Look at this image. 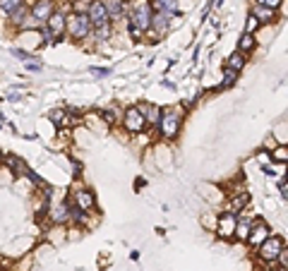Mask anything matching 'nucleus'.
<instances>
[{"label":"nucleus","instance_id":"412c9836","mask_svg":"<svg viewBox=\"0 0 288 271\" xmlns=\"http://www.w3.org/2000/svg\"><path fill=\"white\" fill-rule=\"evenodd\" d=\"M255 46H257V41H255V34H243V38L238 41V51L243 55H247L250 51H255Z\"/></svg>","mask_w":288,"mask_h":271},{"label":"nucleus","instance_id":"0eeeda50","mask_svg":"<svg viewBox=\"0 0 288 271\" xmlns=\"http://www.w3.org/2000/svg\"><path fill=\"white\" fill-rule=\"evenodd\" d=\"M55 12V3L53 0H36L31 8V19H36L39 24H46V19Z\"/></svg>","mask_w":288,"mask_h":271},{"label":"nucleus","instance_id":"aec40b11","mask_svg":"<svg viewBox=\"0 0 288 271\" xmlns=\"http://www.w3.org/2000/svg\"><path fill=\"white\" fill-rule=\"evenodd\" d=\"M247 233H250V221H245V218H238L235 221V230H233V238L238 240H247Z\"/></svg>","mask_w":288,"mask_h":271},{"label":"nucleus","instance_id":"dca6fc26","mask_svg":"<svg viewBox=\"0 0 288 271\" xmlns=\"http://www.w3.org/2000/svg\"><path fill=\"white\" fill-rule=\"evenodd\" d=\"M137 108L142 110L147 125H156V123H159V118H161V108H159V106H154V103H144V106H137Z\"/></svg>","mask_w":288,"mask_h":271},{"label":"nucleus","instance_id":"6ab92c4d","mask_svg":"<svg viewBox=\"0 0 288 271\" xmlns=\"http://www.w3.org/2000/svg\"><path fill=\"white\" fill-rule=\"evenodd\" d=\"M91 34H94V38L101 44V41H108V38H111V34H113V27H111V22H106V24H99V27L91 29Z\"/></svg>","mask_w":288,"mask_h":271},{"label":"nucleus","instance_id":"b1692460","mask_svg":"<svg viewBox=\"0 0 288 271\" xmlns=\"http://www.w3.org/2000/svg\"><path fill=\"white\" fill-rule=\"evenodd\" d=\"M27 12H29V8H27V3H24L22 8H17L12 15H8V17H10V22H12V24H17V27H19V24L27 19Z\"/></svg>","mask_w":288,"mask_h":271},{"label":"nucleus","instance_id":"f3484780","mask_svg":"<svg viewBox=\"0 0 288 271\" xmlns=\"http://www.w3.org/2000/svg\"><path fill=\"white\" fill-rule=\"evenodd\" d=\"M245 63H247V60H245V55L240 53V51H235V53H231L228 58H226V65H224V67H228V70H235V72H240V70L245 67Z\"/></svg>","mask_w":288,"mask_h":271},{"label":"nucleus","instance_id":"cd10ccee","mask_svg":"<svg viewBox=\"0 0 288 271\" xmlns=\"http://www.w3.org/2000/svg\"><path fill=\"white\" fill-rule=\"evenodd\" d=\"M257 5H264L269 10H279V5H283V0H257Z\"/></svg>","mask_w":288,"mask_h":271},{"label":"nucleus","instance_id":"4be33fe9","mask_svg":"<svg viewBox=\"0 0 288 271\" xmlns=\"http://www.w3.org/2000/svg\"><path fill=\"white\" fill-rule=\"evenodd\" d=\"M247 202H250V197H247V195H235V197L231 199V214L243 211V209L247 207Z\"/></svg>","mask_w":288,"mask_h":271},{"label":"nucleus","instance_id":"7c9ffc66","mask_svg":"<svg viewBox=\"0 0 288 271\" xmlns=\"http://www.w3.org/2000/svg\"><path fill=\"white\" fill-rule=\"evenodd\" d=\"M279 190H281V197L286 199V192H288V185H286V178H281V180H279Z\"/></svg>","mask_w":288,"mask_h":271},{"label":"nucleus","instance_id":"1a4fd4ad","mask_svg":"<svg viewBox=\"0 0 288 271\" xmlns=\"http://www.w3.org/2000/svg\"><path fill=\"white\" fill-rule=\"evenodd\" d=\"M70 202L77 209H82V211H91V209H96V199H94V195H91L89 190H77L75 195H72Z\"/></svg>","mask_w":288,"mask_h":271},{"label":"nucleus","instance_id":"f257e3e1","mask_svg":"<svg viewBox=\"0 0 288 271\" xmlns=\"http://www.w3.org/2000/svg\"><path fill=\"white\" fill-rule=\"evenodd\" d=\"M152 0H135L127 10V27H137L139 31H149L152 27Z\"/></svg>","mask_w":288,"mask_h":271},{"label":"nucleus","instance_id":"4468645a","mask_svg":"<svg viewBox=\"0 0 288 271\" xmlns=\"http://www.w3.org/2000/svg\"><path fill=\"white\" fill-rule=\"evenodd\" d=\"M252 17L257 19L260 24H271L274 22V17H276V10H269V8H264V5H252V12H250Z\"/></svg>","mask_w":288,"mask_h":271},{"label":"nucleus","instance_id":"bb28decb","mask_svg":"<svg viewBox=\"0 0 288 271\" xmlns=\"http://www.w3.org/2000/svg\"><path fill=\"white\" fill-rule=\"evenodd\" d=\"M89 3L91 0H75V3H72V12H75V15H87Z\"/></svg>","mask_w":288,"mask_h":271},{"label":"nucleus","instance_id":"39448f33","mask_svg":"<svg viewBox=\"0 0 288 271\" xmlns=\"http://www.w3.org/2000/svg\"><path fill=\"white\" fill-rule=\"evenodd\" d=\"M123 127H125L127 132H132V135H139V132L147 130V120H144L142 110L137 108V106H130L123 113Z\"/></svg>","mask_w":288,"mask_h":271},{"label":"nucleus","instance_id":"a211bd4d","mask_svg":"<svg viewBox=\"0 0 288 271\" xmlns=\"http://www.w3.org/2000/svg\"><path fill=\"white\" fill-rule=\"evenodd\" d=\"M152 8L161 10V12H168V15H175L178 12V0H154Z\"/></svg>","mask_w":288,"mask_h":271},{"label":"nucleus","instance_id":"c756f323","mask_svg":"<svg viewBox=\"0 0 288 271\" xmlns=\"http://www.w3.org/2000/svg\"><path fill=\"white\" fill-rule=\"evenodd\" d=\"M274 161H281V163H286V159H288V151H286V146H281V149H276L274 151Z\"/></svg>","mask_w":288,"mask_h":271},{"label":"nucleus","instance_id":"9b49d317","mask_svg":"<svg viewBox=\"0 0 288 271\" xmlns=\"http://www.w3.org/2000/svg\"><path fill=\"white\" fill-rule=\"evenodd\" d=\"M65 19H67V17H65L63 12H58V10H55L53 15H51V17L46 19V24H44V27L48 29V31H51V34H53L55 38H60V36L65 34Z\"/></svg>","mask_w":288,"mask_h":271},{"label":"nucleus","instance_id":"20e7f679","mask_svg":"<svg viewBox=\"0 0 288 271\" xmlns=\"http://www.w3.org/2000/svg\"><path fill=\"white\" fill-rule=\"evenodd\" d=\"M91 22L87 15H75L72 12L70 19H65V31L70 34L75 41H84L87 36H91Z\"/></svg>","mask_w":288,"mask_h":271},{"label":"nucleus","instance_id":"ddd939ff","mask_svg":"<svg viewBox=\"0 0 288 271\" xmlns=\"http://www.w3.org/2000/svg\"><path fill=\"white\" fill-rule=\"evenodd\" d=\"M235 214H224V216L219 218V226H216V233H219V238H233V230H235Z\"/></svg>","mask_w":288,"mask_h":271},{"label":"nucleus","instance_id":"5701e85b","mask_svg":"<svg viewBox=\"0 0 288 271\" xmlns=\"http://www.w3.org/2000/svg\"><path fill=\"white\" fill-rule=\"evenodd\" d=\"M24 3H27V0H0V10H3L5 15H12V12L17 8H22Z\"/></svg>","mask_w":288,"mask_h":271},{"label":"nucleus","instance_id":"393cba45","mask_svg":"<svg viewBox=\"0 0 288 271\" xmlns=\"http://www.w3.org/2000/svg\"><path fill=\"white\" fill-rule=\"evenodd\" d=\"M51 120H53L58 127H65L70 123V115H67V110H53V113H51Z\"/></svg>","mask_w":288,"mask_h":271},{"label":"nucleus","instance_id":"c85d7f7f","mask_svg":"<svg viewBox=\"0 0 288 271\" xmlns=\"http://www.w3.org/2000/svg\"><path fill=\"white\" fill-rule=\"evenodd\" d=\"M257 27H260V22L250 15V17H247V24H245V34H255V29Z\"/></svg>","mask_w":288,"mask_h":271},{"label":"nucleus","instance_id":"2eb2a0df","mask_svg":"<svg viewBox=\"0 0 288 271\" xmlns=\"http://www.w3.org/2000/svg\"><path fill=\"white\" fill-rule=\"evenodd\" d=\"M5 166H8L10 171L15 173V175H19V178H27V173H29V166L19 156H12V154H8L5 156Z\"/></svg>","mask_w":288,"mask_h":271},{"label":"nucleus","instance_id":"f8f14e48","mask_svg":"<svg viewBox=\"0 0 288 271\" xmlns=\"http://www.w3.org/2000/svg\"><path fill=\"white\" fill-rule=\"evenodd\" d=\"M103 8H106L108 19H123L127 12V3L125 0H101Z\"/></svg>","mask_w":288,"mask_h":271},{"label":"nucleus","instance_id":"7ed1b4c3","mask_svg":"<svg viewBox=\"0 0 288 271\" xmlns=\"http://www.w3.org/2000/svg\"><path fill=\"white\" fill-rule=\"evenodd\" d=\"M255 250H257V254H260L262 262L274 264L276 259H279L281 250H286V243H283V238H281V235H269V238H267L262 245H257Z\"/></svg>","mask_w":288,"mask_h":271},{"label":"nucleus","instance_id":"f03ea898","mask_svg":"<svg viewBox=\"0 0 288 271\" xmlns=\"http://www.w3.org/2000/svg\"><path fill=\"white\" fill-rule=\"evenodd\" d=\"M159 135L166 139V142H175L183 130V113L178 108H171V110H161V118H159Z\"/></svg>","mask_w":288,"mask_h":271},{"label":"nucleus","instance_id":"6e6552de","mask_svg":"<svg viewBox=\"0 0 288 271\" xmlns=\"http://www.w3.org/2000/svg\"><path fill=\"white\" fill-rule=\"evenodd\" d=\"M87 17H89L91 27H99V24H106L111 22L106 15V8H103V3L101 0H91L89 3V10H87Z\"/></svg>","mask_w":288,"mask_h":271},{"label":"nucleus","instance_id":"9d476101","mask_svg":"<svg viewBox=\"0 0 288 271\" xmlns=\"http://www.w3.org/2000/svg\"><path fill=\"white\" fill-rule=\"evenodd\" d=\"M171 19H173V15H168V12H161V10H154L152 27H149V29H154V31L161 36V34H166V31L171 29Z\"/></svg>","mask_w":288,"mask_h":271},{"label":"nucleus","instance_id":"423d86ee","mask_svg":"<svg viewBox=\"0 0 288 271\" xmlns=\"http://www.w3.org/2000/svg\"><path fill=\"white\" fill-rule=\"evenodd\" d=\"M269 235H271V228L267 226L264 221H252L250 233H247V240H245V243L250 245V247H257V245H262Z\"/></svg>","mask_w":288,"mask_h":271},{"label":"nucleus","instance_id":"a878e982","mask_svg":"<svg viewBox=\"0 0 288 271\" xmlns=\"http://www.w3.org/2000/svg\"><path fill=\"white\" fill-rule=\"evenodd\" d=\"M238 74L235 70H228V67H224V89H228V87H233L235 80H238Z\"/></svg>","mask_w":288,"mask_h":271}]
</instances>
